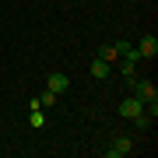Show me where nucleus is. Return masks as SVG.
<instances>
[{"label":"nucleus","mask_w":158,"mask_h":158,"mask_svg":"<svg viewBox=\"0 0 158 158\" xmlns=\"http://www.w3.org/2000/svg\"><path fill=\"white\" fill-rule=\"evenodd\" d=\"M130 49V42L127 39H119V42H106V46H98V56L106 60V63H119V56Z\"/></svg>","instance_id":"f257e3e1"},{"label":"nucleus","mask_w":158,"mask_h":158,"mask_svg":"<svg viewBox=\"0 0 158 158\" xmlns=\"http://www.w3.org/2000/svg\"><path fill=\"white\" fill-rule=\"evenodd\" d=\"M130 91H134V95L144 102V106L158 102V85H155V81H134V85H130Z\"/></svg>","instance_id":"f03ea898"},{"label":"nucleus","mask_w":158,"mask_h":158,"mask_svg":"<svg viewBox=\"0 0 158 158\" xmlns=\"http://www.w3.org/2000/svg\"><path fill=\"white\" fill-rule=\"evenodd\" d=\"M130 151H134V141H130V137H113L109 148H106V158H123Z\"/></svg>","instance_id":"7ed1b4c3"},{"label":"nucleus","mask_w":158,"mask_h":158,"mask_svg":"<svg viewBox=\"0 0 158 158\" xmlns=\"http://www.w3.org/2000/svg\"><path fill=\"white\" fill-rule=\"evenodd\" d=\"M137 113H144V102L137 95H127L123 102H119V116H123V119H134Z\"/></svg>","instance_id":"20e7f679"},{"label":"nucleus","mask_w":158,"mask_h":158,"mask_svg":"<svg viewBox=\"0 0 158 158\" xmlns=\"http://www.w3.org/2000/svg\"><path fill=\"white\" fill-rule=\"evenodd\" d=\"M137 56H141V60H155L158 56V39H155V35H141V42H137Z\"/></svg>","instance_id":"39448f33"},{"label":"nucleus","mask_w":158,"mask_h":158,"mask_svg":"<svg viewBox=\"0 0 158 158\" xmlns=\"http://www.w3.org/2000/svg\"><path fill=\"white\" fill-rule=\"evenodd\" d=\"M67 85H70V77H67L63 70H53V74H49V81H46V88L56 91V95H60V91H67Z\"/></svg>","instance_id":"423d86ee"},{"label":"nucleus","mask_w":158,"mask_h":158,"mask_svg":"<svg viewBox=\"0 0 158 158\" xmlns=\"http://www.w3.org/2000/svg\"><path fill=\"white\" fill-rule=\"evenodd\" d=\"M109 74H113V63H106L102 56H95V63H91V77H95V81H106Z\"/></svg>","instance_id":"0eeeda50"},{"label":"nucleus","mask_w":158,"mask_h":158,"mask_svg":"<svg viewBox=\"0 0 158 158\" xmlns=\"http://www.w3.org/2000/svg\"><path fill=\"white\" fill-rule=\"evenodd\" d=\"M134 127H137V130L144 134V130H151V127H155V116H151V113L144 109V113H137V116H134Z\"/></svg>","instance_id":"6e6552de"},{"label":"nucleus","mask_w":158,"mask_h":158,"mask_svg":"<svg viewBox=\"0 0 158 158\" xmlns=\"http://www.w3.org/2000/svg\"><path fill=\"white\" fill-rule=\"evenodd\" d=\"M28 127H35V130H42V127H46V116H42V109H32V113H28Z\"/></svg>","instance_id":"1a4fd4ad"},{"label":"nucleus","mask_w":158,"mask_h":158,"mask_svg":"<svg viewBox=\"0 0 158 158\" xmlns=\"http://www.w3.org/2000/svg\"><path fill=\"white\" fill-rule=\"evenodd\" d=\"M39 106H42V109H53V106H56V91H49V88H46L42 95H39Z\"/></svg>","instance_id":"9d476101"}]
</instances>
